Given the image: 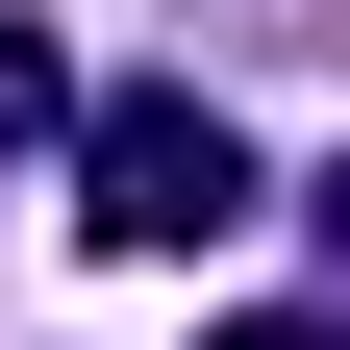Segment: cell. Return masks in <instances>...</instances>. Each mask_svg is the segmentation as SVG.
<instances>
[{"instance_id": "3957f363", "label": "cell", "mask_w": 350, "mask_h": 350, "mask_svg": "<svg viewBox=\"0 0 350 350\" xmlns=\"http://www.w3.org/2000/svg\"><path fill=\"white\" fill-rule=\"evenodd\" d=\"M226 350H350V325H325V300H250V325H226Z\"/></svg>"}, {"instance_id": "6da1fadb", "label": "cell", "mask_w": 350, "mask_h": 350, "mask_svg": "<svg viewBox=\"0 0 350 350\" xmlns=\"http://www.w3.org/2000/svg\"><path fill=\"white\" fill-rule=\"evenodd\" d=\"M75 226L100 250H226L250 226V125L200 100V75H125V100L75 125Z\"/></svg>"}, {"instance_id": "7a4b0ae2", "label": "cell", "mask_w": 350, "mask_h": 350, "mask_svg": "<svg viewBox=\"0 0 350 350\" xmlns=\"http://www.w3.org/2000/svg\"><path fill=\"white\" fill-rule=\"evenodd\" d=\"M75 125V75H51V25H0V150H51Z\"/></svg>"}]
</instances>
